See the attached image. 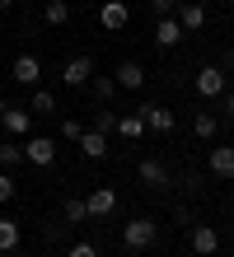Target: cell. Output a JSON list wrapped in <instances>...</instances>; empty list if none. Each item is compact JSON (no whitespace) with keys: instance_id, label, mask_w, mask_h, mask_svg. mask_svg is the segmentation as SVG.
<instances>
[{"instance_id":"obj_20","label":"cell","mask_w":234,"mask_h":257,"mask_svg":"<svg viewBox=\"0 0 234 257\" xmlns=\"http://www.w3.org/2000/svg\"><path fill=\"white\" fill-rule=\"evenodd\" d=\"M19 220H10V215H0V252H14L19 248Z\"/></svg>"},{"instance_id":"obj_18","label":"cell","mask_w":234,"mask_h":257,"mask_svg":"<svg viewBox=\"0 0 234 257\" xmlns=\"http://www.w3.org/2000/svg\"><path fill=\"white\" fill-rule=\"evenodd\" d=\"M89 94L99 103H113L117 98V80H113V75H89Z\"/></svg>"},{"instance_id":"obj_29","label":"cell","mask_w":234,"mask_h":257,"mask_svg":"<svg viewBox=\"0 0 234 257\" xmlns=\"http://www.w3.org/2000/svg\"><path fill=\"white\" fill-rule=\"evenodd\" d=\"M220 112L234 122V89H225V94H220Z\"/></svg>"},{"instance_id":"obj_17","label":"cell","mask_w":234,"mask_h":257,"mask_svg":"<svg viewBox=\"0 0 234 257\" xmlns=\"http://www.w3.org/2000/svg\"><path fill=\"white\" fill-rule=\"evenodd\" d=\"M42 19L52 24V28H66L70 24V0H47V5H42Z\"/></svg>"},{"instance_id":"obj_28","label":"cell","mask_w":234,"mask_h":257,"mask_svg":"<svg viewBox=\"0 0 234 257\" xmlns=\"http://www.w3.org/2000/svg\"><path fill=\"white\" fill-rule=\"evenodd\" d=\"M0 201H14V178L0 173Z\"/></svg>"},{"instance_id":"obj_1","label":"cell","mask_w":234,"mask_h":257,"mask_svg":"<svg viewBox=\"0 0 234 257\" xmlns=\"http://www.w3.org/2000/svg\"><path fill=\"white\" fill-rule=\"evenodd\" d=\"M154 238H160V224H154L150 215H136L131 224H122V243H127L131 252H145Z\"/></svg>"},{"instance_id":"obj_30","label":"cell","mask_w":234,"mask_h":257,"mask_svg":"<svg viewBox=\"0 0 234 257\" xmlns=\"http://www.w3.org/2000/svg\"><path fill=\"white\" fill-rule=\"evenodd\" d=\"M66 257H99V248H94V243H75Z\"/></svg>"},{"instance_id":"obj_8","label":"cell","mask_w":234,"mask_h":257,"mask_svg":"<svg viewBox=\"0 0 234 257\" xmlns=\"http://www.w3.org/2000/svg\"><path fill=\"white\" fill-rule=\"evenodd\" d=\"M192 252L197 257H215L220 252V229H215V224H192Z\"/></svg>"},{"instance_id":"obj_31","label":"cell","mask_w":234,"mask_h":257,"mask_svg":"<svg viewBox=\"0 0 234 257\" xmlns=\"http://www.w3.org/2000/svg\"><path fill=\"white\" fill-rule=\"evenodd\" d=\"M225 70H234V52H225Z\"/></svg>"},{"instance_id":"obj_16","label":"cell","mask_w":234,"mask_h":257,"mask_svg":"<svg viewBox=\"0 0 234 257\" xmlns=\"http://www.w3.org/2000/svg\"><path fill=\"white\" fill-rule=\"evenodd\" d=\"M145 131H174V112L164 108V103H145Z\"/></svg>"},{"instance_id":"obj_13","label":"cell","mask_w":234,"mask_h":257,"mask_svg":"<svg viewBox=\"0 0 234 257\" xmlns=\"http://www.w3.org/2000/svg\"><path fill=\"white\" fill-rule=\"evenodd\" d=\"M0 126H5L10 136H28V126H33V112H28V108H14V103H10L5 117H0Z\"/></svg>"},{"instance_id":"obj_9","label":"cell","mask_w":234,"mask_h":257,"mask_svg":"<svg viewBox=\"0 0 234 257\" xmlns=\"http://www.w3.org/2000/svg\"><path fill=\"white\" fill-rule=\"evenodd\" d=\"M89 75H94V61H89V56H70V61L61 66V80H66L70 89H85Z\"/></svg>"},{"instance_id":"obj_22","label":"cell","mask_w":234,"mask_h":257,"mask_svg":"<svg viewBox=\"0 0 234 257\" xmlns=\"http://www.w3.org/2000/svg\"><path fill=\"white\" fill-rule=\"evenodd\" d=\"M192 131L201 136V141H215V131H220V122H215V112H197V117H192Z\"/></svg>"},{"instance_id":"obj_7","label":"cell","mask_w":234,"mask_h":257,"mask_svg":"<svg viewBox=\"0 0 234 257\" xmlns=\"http://www.w3.org/2000/svg\"><path fill=\"white\" fill-rule=\"evenodd\" d=\"M85 206H89V220H108L117 210V192L113 187H94L89 196H85Z\"/></svg>"},{"instance_id":"obj_15","label":"cell","mask_w":234,"mask_h":257,"mask_svg":"<svg viewBox=\"0 0 234 257\" xmlns=\"http://www.w3.org/2000/svg\"><path fill=\"white\" fill-rule=\"evenodd\" d=\"M113 80H117V89H140V84H145V66H140V61H122L113 70Z\"/></svg>"},{"instance_id":"obj_2","label":"cell","mask_w":234,"mask_h":257,"mask_svg":"<svg viewBox=\"0 0 234 257\" xmlns=\"http://www.w3.org/2000/svg\"><path fill=\"white\" fill-rule=\"evenodd\" d=\"M192 84H197V94H201V98H220L225 89H229V75H225V66H201Z\"/></svg>"},{"instance_id":"obj_27","label":"cell","mask_w":234,"mask_h":257,"mask_svg":"<svg viewBox=\"0 0 234 257\" xmlns=\"http://www.w3.org/2000/svg\"><path fill=\"white\" fill-rule=\"evenodd\" d=\"M154 19H164V14H178V0H150Z\"/></svg>"},{"instance_id":"obj_32","label":"cell","mask_w":234,"mask_h":257,"mask_svg":"<svg viewBox=\"0 0 234 257\" xmlns=\"http://www.w3.org/2000/svg\"><path fill=\"white\" fill-rule=\"evenodd\" d=\"M5 108H10V103H5V98H0V117H5Z\"/></svg>"},{"instance_id":"obj_4","label":"cell","mask_w":234,"mask_h":257,"mask_svg":"<svg viewBox=\"0 0 234 257\" xmlns=\"http://www.w3.org/2000/svg\"><path fill=\"white\" fill-rule=\"evenodd\" d=\"M10 80H14V84H24V89H33V84L42 80V61H38L33 52L14 56V66H10Z\"/></svg>"},{"instance_id":"obj_12","label":"cell","mask_w":234,"mask_h":257,"mask_svg":"<svg viewBox=\"0 0 234 257\" xmlns=\"http://www.w3.org/2000/svg\"><path fill=\"white\" fill-rule=\"evenodd\" d=\"M206 164H211V173H215V178H225V183H234V145H215Z\"/></svg>"},{"instance_id":"obj_24","label":"cell","mask_w":234,"mask_h":257,"mask_svg":"<svg viewBox=\"0 0 234 257\" xmlns=\"http://www.w3.org/2000/svg\"><path fill=\"white\" fill-rule=\"evenodd\" d=\"M28 112H33V117H47V112H56V94L38 89V94H33V103H28Z\"/></svg>"},{"instance_id":"obj_23","label":"cell","mask_w":234,"mask_h":257,"mask_svg":"<svg viewBox=\"0 0 234 257\" xmlns=\"http://www.w3.org/2000/svg\"><path fill=\"white\" fill-rule=\"evenodd\" d=\"M19 164H24V145L5 141V145H0V169H19Z\"/></svg>"},{"instance_id":"obj_11","label":"cell","mask_w":234,"mask_h":257,"mask_svg":"<svg viewBox=\"0 0 234 257\" xmlns=\"http://www.w3.org/2000/svg\"><path fill=\"white\" fill-rule=\"evenodd\" d=\"M187 33H183V24L174 19V14H164V19H154V42H160V47H178Z\"/></svg>"},{"instance_id":"obj_10","label":"cell","mask_w":234,"mask_h":257,"mask_svg":"<svg viewBox=\"0 0 234 257\" xmlns=\"http://www.w3.org/2000/svg\"><path fill=\"white\" fill-rule=\"evenodd\" d=\"M174 19L183 24V33H197L201 24H206V5H201V0H178V14Z\"/></svg>"},{"instance_id":"obj_21","label":"cell","mask_w":234,"mask_h":257,"mask_svg":"<svg viewBox=\"0 0 234 257\" xmlns=\"http://www.w3.org/2000/svg\"><path fill=\"white\" fill-rule=\"evenodd\" d=\"M61 215H66V224H85V220H89L85 196H66V201H61Z\"/></svg>"},{"instance_id":"obj_14","label":"cell","mask_w":234,"mask_h":257,"mask_svg":"<svg viewBox=\"0 0 234 257\" xmlns=\"http://www.w3.org/2000/svg\"><path fill=\"white\" fill-rule=\"evenodd\" d=\"M75 145H80V155H85V159H108V136H103V131H94V126H89Z\"/></svg>"},{"instance_id":"obj_26","label":"cell","mask_w":234,"mask_h":257,"mask_svg":"<svg viewBox=\"0 0 234 257\" xmlns=\"http://www.w3.org/2000/svg\"><path fill=\"white\" fill-rule=\"evenodd\" d=\"M85 136V126L75 122V117H66V122H61V141H80Z\"/></svg>"},{"instance_id":"obj_3","label":"cell","mask_w":234,"mask_h":257,"mask_svg":"<svg viewBox=\"0 0 234 257\" xmlns=\"http://www.w3.org/2000/svg\"><path fill=\"white\" fill-rule=\"evenodd\" d=\"M136 183L150 187V192H164V187H174V178H169V169H164L160 159H140L136 164Z\"/></svg>"},{"instance_id":"obj_5","label":"cell","mask_w":234,"mask_h":257,"mask_svg":"<svg viewBox=\"0 0 234 257\" xmlns=\"http://www.w3.org/2000/svg\"><path fill=\"white\" fill-rule=\"evenodd\" d=\"M99 24L108 28V33H122V28L131 24V10H127V0H103V5H99Z\"/></svg>"},{"instance_id":"obj_6","label":"cell","mask_w":234,"mask_h":257,"mask_svg":"<svg viewBox=\"0 0 234 257\" xmlns=\"http://www.w3.org/2000/svg\"><path fill=\"white\" fill-rule=\"evenodd\" d=\"M24 159H28V164H38V169L56 164V141H52V136H28V145H24Z\"/></svg>"},{"instance_id":"obj_25","label":"cell","mask_w":234,"mask_h":257,"mask_svg":"<svg viewBox=\"0 0 234 257\" xmlns=\"http://www.w3.org/2000/svg\"><path fill=\"white\" fill-rule=\"evenodd\" d=\"M113 126H117V112H108V103H99V112H94V131H103V136H108Z\"/></svg>"},{"instance_id":"obj_19","label":"cell","mask_w":234,"mask_h":257,"mask_svg":"<svg viewBox=\"0 0 234 257\" xmlns=\"http://www.w3.org/2000/svg\"><path fill=\"white\" fill-rule=\"evenodd\" d=\"M117 131L127 136V141H140V136H145V112H122L117 117Z\"/></svg>"},{"instance_id":"obj_33","label":"cell","mask_w":234,"mask_h":257,"mask_svg":"<svg viewBox=\"0 0 234 257\" xmlns=\"http://www.w3.org/2000/svg\"><path fill=\"white\" fill-rule=\"evenodd\" d=\"M0 5H10V0H0Z\"/></svg>"}]
</instances>
